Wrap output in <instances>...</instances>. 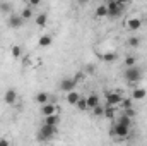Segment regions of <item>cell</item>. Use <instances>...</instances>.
Here are the masks:
<instances>
[{
    "label": "cell",
    "instance_id": "obj_1",
    "mask_svg": "<svg viewBox=\"0 0 147 146\" xmlns=\"http://www.w3.org/2000/svg\"><path fill=\"white\" fill-rule=\"evenodd\" d=\"M127 5V2H120V0H110L106 3L108 9V16L110 17H120L123 14V7Z\"/></svg>",
    "mask_w": 147,
    "mask_h": 146
},
{
    "label": "cell",
    "instance_id": "obj_2",
    "mask_svg": "<svg viewBox=\"0 0 147 146\" xmlns=\"http://www.w3.org/2000/svg\"><path fill=\"white\" fill-rule=\"evenodd\" d=\"M125 79L128 84H137L142 79V71L135 65V67H127L125 69Z\"/></svg>",
    "mask_w": 147,
    "mask_h": 146
},
{
    "label": "cell",
    "instance_id": "obj_3",
    "mask_svg": "<svg viewBox=\"0 0 147 146\" xmlns=\"http://www.w3.org/2000/svg\"><path fill=\"white\" fill-rule=\"evenodd\" d=\"M57 134V127H50V126H41L39 131H38V141H50L53 139V136Z\"/></svg>",
    "mask_w": 147,
    "mask_h": 146
},
{
    "label": "cell",
    "instance_id": "obj_4",
    "mask_svg": "<svg viewBox=\"0 0 147 146\" xmlns=\"http://www.w3.org/2000/svg\"><path fill=\"white\" fill-rule=\"evenodd\" d=\"M7 24H9L10 29H19V28H22L24 19L21 17V14H10L9 19H7Z\"/></svg>",
    "mask_w": 147,
    "mask_h": 146
},
{
    "label": "cell",
    "instance_id": "obj_5",
    "mask_svg": "<svg viewBox=\"0 0 147 146\" xmlns=\"http://www.w3.org/2000/svg\"><path fill=\"white\" fill-rule=\"evenodd\" d=\"M75 86H77V79L75 77H67L60 83V89L65 91V93H70V91H75Z\"/></svg>",
    "mask_w": 147,
    "mask_h": 146
},
{
    "label": "cell",
    "instance_id": "obj_6",
    "mask_svg": "<svg viewBox=\"0 0 147 146\" xmlns=\"http://www.w3.org/2000/svg\"><path fill=\"white\" fill-rule=\"evenodd\" d=\"M113 134H115L116 138H127V136L130 134V127L115 122V124H113Z\"/></svg>",
    "mask_w": 147,
    "mask_h": 146
},
{
    "label": "cell",
    "instance_id": "obj_7",
    "mask_svg": "<svg viewBox=\"0 0 147 146\" xmlns=\"http://www.w3.org/2000/svg\"><path fill=\"white\" fill-rule=\"evenodd\" d=\"M106 102H108V105H111V107H118V105H121L123 96L120 93L111 91V93H106Z\"/></svg>",
    "mask_w": 147,
    "mask_h": 146
},
{
    "label": "cell",
    "instance_id": "obj_8",
    "mask_svg": "<svg viewBox=\"0 0 147 146\" xmlns=\"http://www.w3.org/2000/svg\"><path fill=\"white\" fill-rule=\"evenodd\" d=\"M86 102H87V108H96L98 105H101V98H99V95H96V93H91L89 96H86Z\"/></svg>",
    "mask_w": 147,
    "mask_h": 146
},
{
    "label": "cell",
    "instance_id": "obj_9",
    "mask_svg": "<svg viewBox=\"0 0 147 146\" xmlns=\"http://www.w3.org/2000/svg\"><path fill=\"white\" fill-rule=\"evenodd\" d=\"M3 102L7 103V105H14L16 102H17V91L16 89H7L5 91V95H3Z\"/></svg>",
    "mask_w": 147,
    "mask_h": 146
},
{
    "label": "cell",
    "instance_id": "obj_10",
    "mask_svg": "<svg viewBox=\"0 0 147 146\" xmlns=\"http://www.w3.org/2000/svg\"><path fill=\"white\" fill-rule=\"evenodd\" d=\"M127 28H128L130 31L140 29V28H142V19H139V17H130V19L127 21Z\"/></svg>",
    "mask_w": 147,
    "mask_h": 146
},
{
    "label": "cell",
    "instance_id": "obj_11",
    "mask_svg": "<svg viewBox=\"0 0 147 146\" xmlns=\"http://www.w3.org/2000/svg\"><path fill=\"white\" fill-rule=\"evenodd\" d=\"M57 113V107L53 103H46L41 107V115L43 117H50V115H55Z\"/></svg>",
    "mask_w": 147,
    "mask_h": 146
},
{
    "label": "cell",
    "instance_id": "obj_12",
    "mask_svg": "<svg viewBox=\"0 0 147 146\" xmlns=\"http://www.w3.org/2000/svg\"><path fill=\"white\" fill-rule=\"evenodd\" d=\"M45 126H50V127H57L60 124V117L55 113V115H50V117H45Z\"/></svg>",
    "mask_w": 147,
    "mask_h": 146
},
{
    "label": "cell",
    "instance_id": "obj_13",
    "mask_svg": "<svg viewBox=\"0 0 147 146\" xmlns=\"http://www.w3.org/2000/svg\"><path fill=\"white\" fill-rule=\"evenodd\" d=\"M34 23H36V26H39V28H45V26H46V23H48V14H46V12L38 14L36 19H34Z\"/></svg>",
    "mask_w": 147,
    "mask_h": 146
},
{
    "label": "cell",
    "instance_id": "obj_14",
    "mask_svg": "<svg viewBox=\"0 0 147 146\" xmlns=\"http://www.w3.org/2000/svg\"><path fill=\"white\" fill-rule=\"evenodd\" d=\"M48 100H50V95H48L46 91H39V93L36 95V102L41 105V107H43V105H46V103H50Z\"/></svg>",
    "mask_w": 147,
    "mask_h": 146
},
{
    "label": "cell",
    "instance_id": "obj_15",
    "mask_svg": "<svg viewBox=\"0 0 147 146\" xmlns=\"http://www.w3.org/2000/svg\"><path fill=\"white\" fill-rule=\"evenodd\" d=\"M80 98H82V96H80L77 91H70V93H67V102H69L70 105H77Z\"/></svg>",
    "mask_w": 147,
    "mask_h": 146
},
{
    "label": "cell",
    "instance_id": "obj_16",
    "mask_svg": "<svg viewBox=\"0 0 147 146\" xmlns=\"http://www.w3.org/2000/svg\"><path fill=\"white\" fill-rule=\"evenodd\" d=\"M147 96V91L144 88H137V89H134V93H132V100H144Z\"/></svg>",
    "mask_w": 147,
    "mask_h": 146
},
{
    "label": "cell",
    "instance_id": "obj_17",
    "mask_svg": "<svg viewBox=\"0 0 147 146\" xmlns=\"http://www.w3.org/2000/svg\"><path fill=\"white\" fill-rule=\"evenodd\" d=\"M99 57H101V60H105V62H115V60L118 59L116 52H106V53H103V55H99Z\"/></svg>",
    "mask_w": 147,
    "mask_h": 146
},
{
    "label": "cell",
    "instance_id": "obj_18",
    "mask_svg": "<svg viewBox=\"0 0 147 146\" xmlns=\"http://www.w3.org/2000/svg\"><path fill=\"white\" fill-rule=\"evenodd\" d=\"M115 112H116V107L106 105V107H105V115H103V117H106V119H111V120H115Z\"/></svg>",
    "mask_w": 147,
    "mask_h": 146
},
{
    "label": "cell",
    "instance_id": "obj_19",
    "mask_svg": "<svg viewBox=\"0 0 147 146\" xmlns=\"http://www.w3.org/2000/svg\"><path fill=\"white\" fill-rule=\"evenodd\" d=\"M96 16L98 17H106L108 16V9H106V3H101L96 7Z\"/></svg>",
    "mask_w": 147,
    "mask_h": 146
},
{
    "label": "cell",
    "instance_id": "obj_20",
    "mask_svg": "<svg viewBox=\"0 0 147 146\" xmlns=\"http://www.w3.org/2000/svg\"><path fill=\"white\" fill-rule=\"evenodd\" d=\"M118 124H121V126H127V127H130L132 126V119L130 117H127L125 113H121L120 117H118V120H116Z\"/></svg>",
    "mask_w": 147,
    "mask_h": 146
},
{
    "label": "cell",
    "instance_id": "obj_21",
    "mask_svg": "<svg viewBox=\"0 0 147 146\" xmlns=\"http://www.w3.org/2000/svg\"><path fill=\"white\" fill-rule=\"evenodd\" d=\"M38 45H39V46H50V45H51V36H50V35H43V36L39 38Z\"/></svg>",
    "mask_w": 147,
    "mask_h": 146
},
{
    "label": "cell",
    "instance_id": "obj_22",
    "mask_svg": "<svg viewBox=\"0 0 147 146\" xmlns=\"http://www.w3.org/2000/svg\"><path fill=\"white\" fill-rule=\"evenodd\" d=\"M21 17H22L24 21H29V19L33 17V9H31V7H26V9L21 12Z\"/></svg>",
    "mask_w": 147,
    "mask_h": 146
},
{
    "label": "cell",
    "instance_id": "obj_23",
    "mask_svg": "<svg viewBox=\"0 0 147 146\" xmlns=\"http://www.w3.org/2000/svg\"><path fill=\"white\" fill-rule=\"evenodd\" d=\"M10 55H12L14 59H19V57L22 55V48H21L19 45H14V46H12V50H10Z\"/></svg>",
    "mask_w": 147,
    "mask_h": 146
},
{
    "label": "cell",
    "instance_id": "obj_24",
    "mask_svg": "<svg viewBox=\"0 0 147 146\" xmlns=\"http://www.w3.org/2000/svg\"><path fill=\"white\" fill-rule=\"evenodd\" d=\"M140 38L139 36H132V38H128V46H132V48H137L139 45H140Z\"/></svg>",
    "mask_w": 147,
    "mask_h": 146
},
{
    "label": "cell",
    "instance_id": "obj_25",
    "mask_svg": "<svg viewBox=\"0 0 147 146\" xmlns=\"http://www.w3.org/2000/svg\"><path fill=\"white\" fill-rule=\"evenodd\" d=\"M75 107H77V108L80 110V112H86V110H87V102H86V98L82 96V98L79 100V103H77Z\"/></svg>",
    "mask_w": 147,
    "mask_h": 146
},
{
    "label": "cell",
    "instance_id": "obj_26",
    "mask_svg": "<svg viewBox=\"0 0 147 146\" xmlns=\"http://www.w3.org/2000/svg\"><path fill=\"white\" fill-rule=\"evenodd\" d=\"M125 65H127V67H135V57L127 55V57H125Z\"/></svg>",
    "mask_w": 147,
    "mask_h": 146
},
{
    "label": "cell",
    "instance_id": "obj_27",
    "mask_svg": "<svg viewBox=\"0 0 147 146\" xmlns=\"http://www.w3.org/2000/svg\"><path fill=\"white\" fill-rule=\"evenodd\" d=\"M92 113H94L96 117H103V115H105V107H103V105H98L96 108H92Z\"/></svg>",
    "mask_w": 147,
    "mask_h": 146
},
{
    "label": "cell",
    "instance_id": "obj_28",
    "mask_svg": "<svg viewBox=\"0 0 147 146\" xmlns=\"http://www.w3.org/2000/svg\"><path fill=\"white\" fill-rule=\"evenodd\" d=\"M0 10H2V12H7V14L10 16V14H12V12H10V10H12V5H10V3H3V2H2V3H0Z\"/></svg>",
    "mask_w": 147,
    "mask_h": 146
},
{
    "label": "cell",
    "instance_id": "obj_29",
    "mask_svg": "<svg viewBox=\"0 0 147 146\" xmlns=\"http://www.w3.org/2000/svg\"><path fill=\"white\" fill-rule=\"evenodd\" d=\"M121 107H123V110L132 108V98H123V102H121Z\"/></svg>",
    "mask_w": 147,
    "mask_h": 146
},
{
    "label": "cell",
    "instance_id": "obj_30",
    "mask_svg": "<svg viewBox=\"0 0 147 146\" xmlns=\"http://www.w3.org/2000/svg\"><path fill=\"white\" fill-rule=\"evenodd\" d=\"M123 113H125L127 117H130V119H134V115H135V110H134V107H132V108H127V110H123Z\"/></svg>",
    "mask_w": 147,
    "mask_h": 146
},
{
    "label": "cell",
    "instance_id": "obj_31",
    "mask_svg": "<svg viewBox=\"0 0 147 146\" xmlns=\"http://www.w3.org/2000/svg\"><path fill=\"white\" fill-rule=\"evenodd\" d=\"M36 5H39V0H29V2H28V7H31V9L36 7Z\"/></svg>",
    "mask_w": 147,
    "mask_h": 146
},
{
    "label": "cell",
    "instance_id": "obj_32",
    "mask_svg": "<svg viewBox=\"0 0 147 146\" xmlns=\"http://www.w3.org/2000/svg\"><path fill=\"white\" fill-rule=\"evenodd\" d=\"M0 146H10L9 139H5V138H0Z\"/></svg>",
    "mask_w": 147,
    "mask_h": 146
}]
</instances>
